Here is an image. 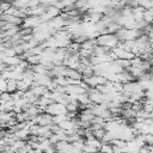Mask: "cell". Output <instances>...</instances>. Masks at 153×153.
Here are the masks:
<instances>
[{
  "label": "cell",
  "instance_id": "16",
  "mask_svg": "<svg viewBox=\"0 0 153 153\" xmlns=\"http://www.w3.org/2000/svg\"><path fill=\"white\" fill-rule=\"evenodd\" d=\"M39 153H45V152H39Z\"/></svg>",
  "mask_w": 153,
  "mask_h": 153
},
{
  "label": "cell",
  "instance_id": "14",
  "mask_svg": "<svg viewBox=\"0 0 153 153\" xmlns=\"http://www.w3.org/2000/svg\"><path fill=\"white\" fill-rule=\"evenodd\" d=\"M6 86H7V80L0 76V93L6 91Z\"/></svg>",
  "mask_w": 153,
  "mask_h": 153
},
{
  "label": "cell",
  "instance_id": "13",
  "mask_svg": "<svg viewBox=\"0 0 153 153\" xmlns=\"http://www.w3.org/2000/svg\"><path fill=\"white\" fill-rule=\"evenodd\" d=\"M48 140H49V142H50V143H51L53 146H54V145H56V143H57V142L60 141L56 134H51V135H50V136L48 137Z\"/></svg>",
  "mask_w": 153,
  "mask_h": 153
},
{
  "label": "cell",
  "instance_id": "10",
  "mask_svg": "<svg viewBox=\"0 0 153 153\" xmlns=\"http://www.w3.org/2000/svg\"><path fill=\"white\" fill-rule=\"evenodd\" d=\"M6 91L10 92V93H13L17 91V81L13 80V79H10L7 80V86H6Z\"/></svg>",
  "mask_w": 153,
  "mask_h": 153
},
{
  "label": "cell",
  "instance_id": "1",
  "mask_svg": "<svg viewBox=\"0 0 153 153\" xmlns=\"http://www.w3.org/2000/svg\"><path fill=\"white\" fill-rule=\"evenodd\" d=\"M44 112L51 115V116H56V115H66L67 114V109L65 105L60 104V103H51L50 105H48L44 109Z\"/></svg>",
  "mask_w": 153,
  "mask_h": 153
},
{
  "label": "cell",
  "instance_id": "3",
  "mask_svg": "<svg viewBox=\"0 0 153 153\" xmlns=\"http://www.w3.org/2000/svg\"><path fill=\"white\" fill-rule=\"evenodd\" d=\"M94 115L92 114V111L90 109H85V110H81L79 111L78 114V118L80 121H84V122H87V123H91V121L93 120Z\"/></svg>",
  "mask_w": 153,
  "mask_h": 153
},
{
  "label": "cell",
  "instance_id": "15",
  "mask_svg": "<svg viewBox=\"0 0 153 153\" xmlns=\"http://www.w3.org/2000/svg\"><path fill=\"white\" fill-rule=\"evenodd\" d=\"M96 153H100V152H99V151H98V152H96Z\"/></svg>",
  "mask_w": 153,
  "mask_h": 153
},
{
  "label": "cell",
  "instance_id": "5",
  "mask_svg": "<svg viewBox=\"0 0 153 153\" xmlns=\"http://www.w3.org/2000/svg\"><path fill=\"white\" fill-rule=\"evenodd\" d=\"M65 76H66V78H69V79H73V80H82V75H81L76 69L67 68Z\"/></svg>",
  "mask_w": 153,
  "mask_h": 153
},
{
  "label": "cell",
  "instance_id": "7",
  "mask_svg": "<svg viewBox=\"0 0 153 153\" xmlns=\"http://www.w3.org/2000/svg\"><path fill=\"white\" fill-rule=\"evenodd\" d=\"M25 60L27 61V63H29L30 66H35V65H38V63H39V61H41V55H27Z\"/></svg>",
  "mask_w": 153,
  "mask_h": 153
},
{
  "label": "cell",
  "instance_id": "8",
  "mask_svg": "<svg viewBox=\"0 0 153 153\" xmlns=\"http://www.w3.org/2000/svg\"><path fill=\"white\" fill-rule=\"evenodd\" d=\"M99 152L100 153H114V147L109 142H102L100 148H99Z\"/></svg>",
  "mask_w": 153,
  "mask_h": 153
},
{
  "label": "cell",
  "instance_id": "2",
  "mask_svg": "<svg viewBox=\"0 0 153 153\" xmlns=\"http://www.w3.org/2000/svg\"><path fill=\"white\" fill-rule=\"evenodd\" d=\"M111 53L114 54V56H115L116 59L131 60V59L134 57V54H133V53H130V51H127V50H124V49H121V48H118V47H116V48H112V49H111Z\"/></svg>",
  "mask_w": 153,
  "mask_h": 153
},
{
  "label": "cell",
  "instance_id": "9",
  "mask_svg": "<svg viewBox=\"0 0 153 153\" xmlns=\"http://www.w3.org/2000/svg\"><path fill=\"white\" fill-rule=\"evenodd\" d=\"M105 133H106V130H105L104 128H98V129H93V130H92V135H93L97 140H99V141H102V139L104 137Z\"/></svg>",
  "mask_w": 153,
  "mask_h": 153
},
{
  "label": "cell",
  "instance_id": "4",
  "mask_svg": "<svg viewBox=\"0 0 153 153\" xmlns=\"http://www.w3.org/2000/svg\"><path fill=\"white\" fill-rule=\"evenodd\" d=\"M143 13H145V10H143L141 6L134 7V8H133V13H131V18H133L135 22L142 20V19H143Z\"/></svg>",
  "mask_w": 153,
  "mask_h": 153
},
{
  "label": "cell",
  "instance_id": "12",
  "mask_svg": "<svg viewBox=\"0 0 153 153\" xmlns=\"http://www.w3.org/2000/svg\"><path fill=\"white\" fill-rule=\"evenodd\" d=\"M145 145H153V134H142Z\"/></svg>",
  "mask_w": 153,
  "mask_h": 153
},
{
  "label": "cell",
  "instance_id": "11",
  "mask_svg": "<svg viewBox=\"0 0 153 153\" xmlns=\"http://www.w3.org/2000/svg\"><path fill=\"white\" fill-rule=\"evenodd\" d=\"M29 88H30V86H29L24 80H19V81H17V90H18V91L25 92V91H27Z\"/></svg>",
  "mask_w": 153,
  "mask_h": 153
},
{
  "label": "cell",
  "instance_id": "6",
  "mask_svg": "<svg viewBox=\"0 0 153 153\" xmlns=\"http://www.w3.org/2000/svg\"><path fill=\"white\" fill-rule=\"evenodd\" d=\"M96 47H97L96 39H91V38H87V39L80 45V48H82V49H88V50H94Z\"/></svg>",
  "mask_w": 153,
  "mask_h": 153
}]
</instances>
